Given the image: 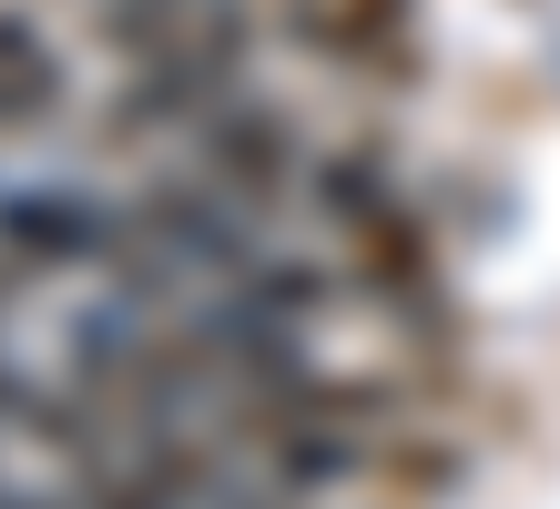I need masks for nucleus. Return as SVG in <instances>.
<instances>
[{"label":"nucleus","instance_id":"1","mask_svg":"<svg viewBox=\"0 0 560 509\" xmlns=\"http://www.w3.org/2000/svg\"><path fill=\"white\" fill-rule=\"evenodd\" d=\"M122 215H133V245H153L163 265H184V276H205V286H235L266 245H285V215L224 194L214 174H194V163H143V184L122 194Z\"/></svg>","mask_w":560,"mask_h":509},{"label":"nucleus","instance_id":"2","mask_svg":"<svg viewBox=\"0 0 560 509\" xmlns=\"http://www.w3.org/2000/svg\"><path fill=\"white\" fill-rule=\"evenodd\" d=\"M174 153L194 163V174H214L224 194H245V204H266V215L306 224V215H295V184H306V153H316V132H306V113H295L285 92L245 82V92L205 102V113H194V132H184Z\"/></svg>","mask_w":560,"mask_h":509},{"label":"nucleus","instance_id":"3","mask_svg":"<svg viewBox=\"0 0 560 509\" xmlns=\"http://www.w3.org/2000/svg\"><path fill=\"white\" fill-rule=\"evenodd\" d=\"M276 42L295 61L368 82V92H418L428 82V11L418 0H266Z\"/></svg>","mask_w":560,"mask_h":509},{"label":"nucleus","instance_id":"4","mask_svg":"<svg viewBox=\"0 0 560 509\" xmlns=\"http://www.w3.org/2000/svg\"><path fill=\"white\" fill-rule=\"evenodd\" d=\"M122 245H133V215L113 194L61 184V174L0 184V255L31 265V276H103Z\"/></svg>","mask_w":560,"mask_h":509},{"label":"nucleus","instance_id":"5","mask_svg":"<svg viewBox=\"0 0 560 509\" xmlns=\"http://www.w3.org/2000/svg\"><path fill=\"white\" fill-rule=\"evenodd\" d=\"M72 51L42 31L31 0H0V153H42L72 132Z\"/></svg>","mask_w":560,"mask_h":509},{"label":"nucleus","instance_id":"6","mask_svg":"<svg viewBox=\"0 0 560 509\" xmlns=\"http://www.w3.org/2000/svg\"><path fill=\"white\" fill-rule=\"evenodd\" d=\"M408 174H398V153H387V132H326V143L306 153V184H295V215L326 224V234H347V224H368L377 204H398Z\"/></svg>","mask_w":560,"mask_h":509},{"label":"nucleus","instance_id":"7","mask_svg":"<svg viewBox=\"0 0 560 509\" xmlns=\"http://www.w3.org/2000/svg\"><path fill=\"white\" fill-rule=\"evenodd\" d=\"M458 479H469V449H458L448 428H428V418L377 428V489L398 499V509H439Z\"/></svg>","mask_w":560,"mask_h":509}]
</instances>
